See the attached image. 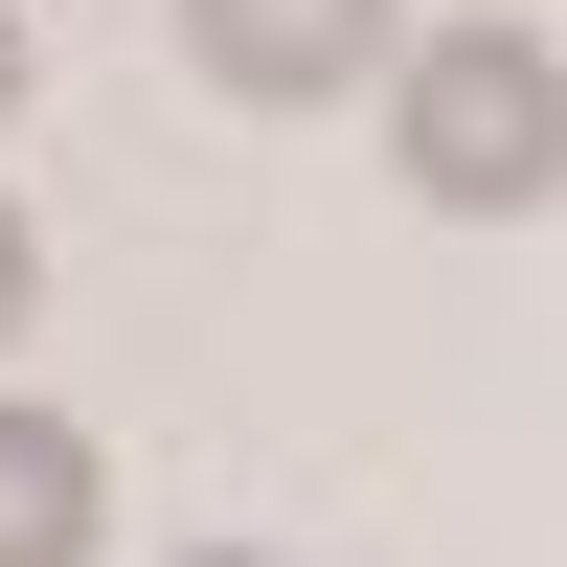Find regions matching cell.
<instances>
[{
  "mask_svg": "<svg viewBox=\"0 0 567 567\" xmlns=\"http://www.w3.org/2000/svg\"><path fill=\"white\" fill-rule=\"evenodd\" d=\"M182 45H205V91H250V114H341L409 45V0H182Z\"/></svg>",
  "mask_w": 567,
  "mask_h": 567,
  "instance_id": "7a4b0ae2",
  "label": "cell"
},
{
  "mask_svg": "<svg viewBox=\"0 0 567 567\" xmlns=\"http://www.w3.org/2000/svg\"><path fill=\"white\" fill-rule=\"evenodd\" d=\"M0 567H91V432L0 409Z\"/></svg>",
  "mask_w": 567,
  "mask_h": 567,
  "instance_id": "3957f363",
  "label": "cell"
},
{
  "mask_svg": "<svg viewBox=\"0 0 567 567\" xmlns=\"http://www.w3.org/2000/svg\"><path fill=\"white\" fill-rule=\"evenodd\" d=\"M182 567H272V545H182Z\"/></svg>",
  "mask_w": 567,
  "mask_h": 567,
  "instance_id": "5b68a950",
  "label": "cell"
},
{
  "mask_svg": "<svg viewBox=\"0 0 567 567\" xmlns=\"http://www.w3.org/2000/svg\"><path fill=\"white\" fill-rule=\"evenodd\" d=\"M23 296H45V250H23V205H0V341H23Z\"/></svg>",
  "mask_w": 567,
  "mask_h": 567,
  "instance_id": "277c9868",
  "label": "cell"
},
{
  "mask_svg": "<svg viewBox=\"0 0 567 567\" xmlns=\"http://www.w3.org/2000/svg\"><path fill=\"white\" fill-rule=\"evenodd\" d=\"M386 136H409V182H432L454 227H523L545 182H567V45H523V23L386 45Z\"/></svg>",
  "mask_w": 567,
  "mask_h": 567,
  "instance_id": "6da1fadb",
  "label": "cell"
}]
</instances>
